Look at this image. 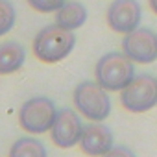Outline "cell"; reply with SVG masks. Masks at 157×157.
Masks as SVG:
<instances>
[{"instance_id":"obj_1","label":"cell","mask_w":157,"mask_h":157,"mask_svg":"<svg viewBox=\"0 0 157 157\" xmlns=\"http://www.w3.org/2000/svg\"><path fill=\"white\" fill-rule=\"evenodd\" d=\"M94 78L105 91L120 93L135 78V61H131L124 52H107L98 59Z\"/></svg>"},{"instance_id":"obj_2","label":"cell","mask_w":157,"mask_h":157,"mask_svg":"<svg viewBox=\"0 0 157 157\" xmlns=\"http://www.w3.org/2000/svg\"><path fill=\"white\" fill-rule=\"evenodd\" d=\"M76 46V35L70 30L61 28L59 24L44 26L33 39V54L43 63H59Z\"/></svg>"},{"instance_id":"obj_3","label":"cell","mask_w":157,"mask_h":157,"mask_svg":"<svg viewBox=\"0 0 157 157\" xmlns=\"http://www.w3.org/2000/svg\"><path fill=\"white\" fill-rule=\"evenodd\" d=\"M96 80L78 83L72 94L74 107L82 117H85L91 122H104L111 115V98Z\"/></svg>"},{"instance_id":"obj_4","label":"cell","mask_w":157,"mask_h":157,"mask_svg":"<svg viewBox=\"0 0 157 157\" xmlns=\"http://www.w3.org/2000/svg\"><path fill=\"white\" fill-rule=\"evenodd\" d=\"M57 107L52 98L48 96H33L22 104L19 109V124L21 128L30 135H43L52 129Z\"/></svg>"},{"instance_id":"obj_5","label":"cell","mask_w":157,"mask_h":157,"mask_svg":"<svg viewBox=\"0 0 157 157\" xmlns=\"http://www.w3.org/2000/svg\"><path fill=\"white\" fill-rule=\"evenodd\" d=\"M120 102L129 113H146L157 105V78L151 74H135L126 89L120 91Z\"/></svg>"},{"instance_id":"obj_6","label":"cell","mask_w":157,"mask_h":157,"mask_svg":"<svg viewBox=\"0 0 157 157\" xmlns=\"http://www.w3.org/2000/svg\"><path fill=\"white\" fill-rule=\"evenodd\" d=\"M122 52L135 63H153L157 59V33L150 28H135L124 35Z\"/></svg>"},{"instance_id":"obj_7","label":"cell","mask_w":157,"mask_h":157,"mask_svg":"<svg viewBox=\"0 0 157 157\" xmlns=\"http://www.w3.org/2000/svg\"><path fill=\"white\" fill-rule=\"evenodd\" d=\"M82 131H83V124H82L80 113L74 111L72 107H63L57 111L56 122L50 129V135H52V142L57 148L67 150V148L80 144Z\"/></svg>"},{"instance_id":"obj_8","label":"cell","mask_w":157,"mask_h":157,"mask_svg":"<svg viewBox=\"0 0 157 157\" xmlns=\"http://www.w3.org/2000/svg\"><path fill=\"white\" fill-rule=\"evenodd\" d=\"M105 19L113 32L126 35L140 26L142 8L137 0H115L107 8Z\"/></svg>"},{"instance_id":"obj_9","label":"cell","mask_w":157,"mask_h":157,"mask_svg":"<svg viewBox=\"0 0 157 157\" xmlns=\"http://www.w3.org/2000/svg\"><path fill=\"white\" fill-rule=\"evenodd\" d=\"M113 146H115V137H113V131L107 124L91 122V124L83 126L82 139H80V148L85 155L102 157Z\"/></svg>"},{"instance_id":"obj_10","label":"cell","mask_w":157,"mask_h":157,"mask_svg":"<svg viewBox=\"0 0 157 157\" xmlns=\"http://www.w3.org/2000/svg\"><path fill=\"white\" fill-rule=\"evenodd\" d=\"M87 22V8L78 0H67V2L56 11V24L65 30H78Z\"/></svg>"},{"instance_id":"obj_11","label":"cell","mask_w":157,"mask_h":157,"mask_svg":"<svg viewBox=\"0 0 157 157\" xmlns=\"http://www.w3.org/2000/svg\"><path fill=\"white\" fill-rule=\"evenodd\" d=\"M26 63V48L17 41L0 43V76L13 74Z\"/></svg>"},{"instance_id":"obj_12","label":"cell","mask_w":157,"mask_h":157,"mask_svg":"<svg viewBox=\"0 0 157 157\" xmlns=\"http://www.w3.org/2000/svg\"><path fill=\"white\" fill-rule=\"evenodd\" d=\"M8 157H48V153H46L44 144L39 139L21 137L11 144Z\"/></svg>"},{"instance_id":"obj_13","label":"cell","mask_w":157,"mask_h":157,"mask_svg":"<svg viewBox=\"0 0 157 157\" xmlns=\"http://www.w3.org/2000/svg\"><path fill=\"white\" fill-rule=\"evenodd\" d=\"M15 21H17L15 6L10 0H0V37L13 30Z\"/></svg>"},{"instance_id":"obj_14","label":"cell","mask_w":157,"mask_h":157,"mask_svg":"<svg viewBox=\"0 0 157 157\" xmlns=\"http://www.w3.org/2000/svg\"><path fill=\"white\" fill-rule=\"evenodd\" d=\"M26 2L39 13H56L67 0H26Z\"/></svg>"},{"instance_id":"obj_15","label":"cell","mask_w":157,"mask_h":157,"mask_svg":"<svg viewBox=\"0 0 157 157\" xmlns=\"http://www.w3.org/2000/svg\"><path fill=\"white\" fill-rule=\"evenodd\" d=\"M102 157H137L135 155V151L131 150V148H128V146H113L107 153H104Z\"/></svg>"},{"instance_id":"obj_16","label":"cell","mask_w":157,"mask_h":157,"mask_svg":"<svg viewBox=\"0 0 157 157\" xmlns=\"http://www.w3.org/2000/svg\"><path fill=\"white\" fill-rule=\"evenodd\" d=\"M150 8H151V11L157 15V0H150Z\"/></svg>"}]
</instances>
